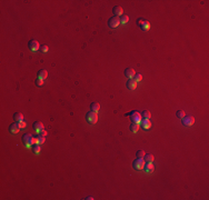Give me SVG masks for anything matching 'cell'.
<instances>
[{"label": "cell", "instance_id": "6da1fadb", "mask_svg": "<svg viewBox=\"0 0 209 200\" xmlns=\"http://www.w3.org/2000/svg\"><path fill=\"white\" fill-rule=\"evenodd\" d=\"M86 120L90 125H94L98 121V115H97V112H95V111L90 110L89 112H87V115H86Z\"/></svg>", "mask_w": 209, "mask_h": 200}, {"label": "cell", "instance_id": "7a4b0ae2", "mask_svg": "<svg viewBox=\"0 0 209 200\" xmlns=\"http://www.w3.org/2000/svg\"><path fill=\"white\" fill-rule=\"evenodd\" d=\"M126 116H130V117H131L130 118L131 122H136V123H139V125H140L141 120H142L141 115L136 110H133V111H131V112H129V113H126Z\"/></svg>", "mask_w": 209, "mask_h": 200}, {"label": "cell", "instance_id": "3957f363", "mask_svg": "<svg viewBox=\"0 0 209 200\" xmlns=\"http://www.w3.org/2000/svg\"><path fill=\"white\" fill-rule=\"evenodd\" d=\"M145 164L146 162L143 160V158H137V159L133 160V162H132V168L136 170H141V169H143Z\"/></svg>", "mask_w": 209, "mask_h": 200}, {"label": "cell", "instance_id": "277c9868", "mask_svg": "<svg viewBox=\"0 0 209 200\" xmlns=\"http://www.w3.org/2000/svg\"><path fill=\"white\" fill-rule=\"evenodd\" d=\"M137 25L139 27H141V29L143 31H147V30L150 29V24L146 19H143V18H139V19L137 20Z\"/></svg>", "mask_w": 209, "mask_h": 200}, {"label": "cell", "instance_id": "5b68a950", "mask_svg": "<svg viewBox=\"0 0 209 200\" xmlns=\"http://www.w3.org/2000/svg\"><path fill=\"white\" fill-rule=\"evenodd\" d=\"M119 25H120V18L117 17V16L111 17L110 19L108 20V26L111 28V29H115V28H117Z\"/></svg>", "mask_w": 209, "mask_h": 200}, {"label": "cell", "instance_id": "8992f818", "mask_svg": "<svg viewBox=\"0 0 209 200\" xmlns=\"http://www.w3.org/2000/svg\"><path fill=\"white\" fill-rule=\"evenodd\" d=\"M181 122L184 126L186 127H190V126H192L195 123V118L192 116H185V117L181 119Z\"/></svg>", "mask_w": 209, "mask_h": 200}, {"label": "cell", "instance_id": "52a82bcc", "mask_svg": "<svg viewBox=\"0 0 209 200\" xmlns=\"http://www.w3.org/2000/svg\"><path fill=\"white\" fill-rule=\"evenodd\" d=\"M28 47H29V50L30 51H37L40 49V45L37 40L35 39H31L29 42H28Z\"/></svg>", "mask_w": 209, "mask_h": 200}, {"label": "cell", "instance_id": "ba28073f", "mask_svg": "<svg viewBox=\"0 0 209 200\" xmlns=\"http://www.w3.org/2000/svg\"><path fill=\"white\" fill-rule=\"evenodd\" d=\"M31 138H32V134H31V133H25L24 136H22V142L25 143L27 148H30V147H32V146L30 145Z\"/></svg>", "mask_w": 209, "mask_h": 200}, {"label": "cell", "instance_id": "9c48e42d", "mask_svg": "<svg viewBox=\"0 0 209 200\" xmlns=\"http://www.w3.org/2000/svg\"><path fill=\"white\" fill-rule=\"evenodd\" d=\"M19 130H20V127H19V123L18 122H13V123H11L10 126H9V131H10L11 133H13V134H16V133H18L19 132Z\"/></svg>", "mask_w": 209, "mask_h": 200}, {"label": "cell", "instance_id": "30bf717a", "mask_svg": "<svg viewBox=\"0 0 209 200\" xmlns=\"http://www.w3.org/2000/svg\"><path fill=\"white\" fill-rule=\"evenodd\" d=\"M137 83L138 82L136 80H133V79H128L126 86H127V88H128L129 90H135L137 88Z\"/></svg>", "mask_w": 209, "mask_h": 200}, {"label": "cell", "instance_id": "8fae6325", "mask_svg": "<svg viewBox=\"0 0 209 200\" xmlns=\"http://www.w3.org/2000/svg\"><path fill=\"white\" fill-rule=\"evenodd\" d=\"M143 169H145V171L147 174H151V172H154L155 167H154V165H152V162H146L145 166H143Z\"/></svg>", "mask_w": 209, "mask_h": 200}, {"label": "cell", "instance_id": "7c38bea8", "mask_svg": "<svg viewBox=\"0 0 209 200\" xmlns=\"http://www.w3.org/2000/svg\"><path fill=\"white\" fill-rule=\"evenodd\" d=\"M135 75H136V71H135L131 67H129V68H127L126 70H125V76H126L128 79H132Z\"/></svg>", "mask_w": 209, "mask_h": 200}, {"label": "cell", "instance_id": "4fadbf2b", "mask_svg": "<svg viewBox=\"0 0 209 200\" xmlns=\"http://www.w3.org/2000/svg\"><path fill=\"white\" fill-rule=\"evenodd\" d=\"M112 12H114V16H117V17L122 16L124 9H122V7H120V6H115L112 8Z\"/></svg>", "mask_w": 209, "mask_h": 200}, {"label": "cell", "instance_id": "5bb4252c", "mask_svg": "<svg viewBox=\"0 0 209 200\" xmlns=\"http://www.w3.org/2000/svg\"><path fill=\"white\" fill-rule=\"evenodd\" d=\"M140 125H141V127L143 129H146V130L151 128V121H150V119H142Z\"/></svg>", "mask_w": 209, "mask_h": 200}, {"label": "cell", "instance_id": "9a60e30c", "mask_svg": "<svg viewBox=\"0 0 209 200\" xmlns=\"http://www.w3.org/2000/svg\"><path fill=\"white\" fill-rule=\"evenodd\" d=\"M90 109H91V111L98 112V111L100 110V105H99V102H96V101L91 102V105H90Z\"/></svg>", "mask_w": 209, "mask_h": 200}, {"label": "cell", "instance_id": "2e32d148", "mask_svg": "<svg viewBox=\"0 0 209 200\" xmlns=\"http://www.w3.org/2000/svg\"><path fill=\"white\" fill-rule=\"evenodd\" d=\"M48 77V71L46 70V69H40V70L38 71V78H40V79H45Z\"/></svg>", "mask_w": 209, "mask_h": 200}, {"label": "cell", "instance_id": "e0dca14e", "mask_svg": "<svg viewBox=\"0 0 209 200\" xmlns=\"http://www.w3.org/2000/svg\"><path fill=\"white\" fill-rule=\"evenodd\" d=\"M34 128L37 132H39L40 130L44 129V123L41 121H36V122H34Z\"/></svg>", "mask_w": 209, "mask_h": 200}, {"label": "cell", "instance_id": "ac0fdd59", "mask_svg": "<svg viewBox=\"0 0 209 200\" xmlns=\"http://www.w3.org/2000/svg\"><path fill=\"white\" fill-rule=\"evenodd\" d=\"M13 119H15L16 122L22 121V120H24V115H22L21 112H16L15 115H13Z\"/></svg>", "mask_w": 209, "mask_h": 200}, {"label": "cell", "instance_id": "d6986e66", "mask_svg": "<svg viewBox=\"0 0 209 200\" xmlns=\"http://www.w3.org/2000/svg\"><path fill=\"white\" fill-rule=\"evenodd\" d=\"M139 128H140V125L139 123H136V122H131L130 125V131L131 132H137Z\"/></svg>", "mask_w": 209, "mask_h": 200}, {"label": "cell", "instance_id": "ffe728a7", "mask_svg": "<svg viewBox=\"0 0 209 200\" xmlns=\"http://www.w3.org/2000/svg\"><path fill=\"white\" fill-rule=\"evenodd\" d=\"M154 156L151 155V153H146L145 157H143V160H145V162H152L154 161Z\"/></svg>", "mask_w": 209, "mask_h": 200}, {"label": "cell", "instance_id": "44dd1931", "mask_svg": "<svg viewBox=\"0 0 209 200\" xmlns=\"http://www.w3.org/2000/svg\"><path fill=\"white\" fill-rule=\"evenodd\" d=\"M141 118H142V119H150V118H151V113H150V111H148V110H143L142 112H141Z\"/></svg>", "mask_w": 209, "mask_h": 200}, {"label": "cell", "instance_id": "7402d4cb", "mask_svg": "<svg viewBox=\"0 0 209 200\" xmlns=\"http://www.w3.org/2000/svg\"><path fill=\"white\" fill-rule=\"evenodd\" d=\"M40 149H41V147H40V145H39V143H36V145H32V150H34V152L36 153V155H38V153L40 152Z\"/></svg>", "mask_w": 209, "mask_h": 200}, {"label": "cell", "instance_id": "603a6c76", "mask_svg": "<svg viewBox=\"0 0 209 200\" xmlns=\"http://www.w3.org/2000/svg\"><path fill=\"white\" fill-rule=\"evenodd\" d=\"M128 20H129V17L127 15H122L120 17V24H127Z\"/></svg>", "mask_w": 209, "mask_h": 200}, {"label": "cell", "instance_id": "cb8c5ba5", "mask_svg": "<svg viewBox=\"0 0 209 200\" xmlns=\"http://www.w3.org/2000/svg\"><path fill=\"white\" fill-rule=\"evenodd\" d=\"M176 116H177V118H179V119H183L185 116H186V113H185V111L184 110H178L177 112H176Z\"/></svg>", "mask_w": 209, "mask_h": 200}, {"label": "cell", "instance_id": "d4e9b609", "mask_svg": "<svg viewBox=\"0 0 209 200\" xmlns=\"http://www.w3.org/2000/svg\"><path fill=\"white\" fill-rule=\"evenodd\" d=\"M132 79H133V80H136L137 82H139V81L142 80V75H141V73H136V75L133 76Z\"/></svg>", "mask_w": 209, "mask_h": 200}, {"label": "cell", "instance_id": "484cf974", "mask_svg": "<svg viewBox=\"0 0 209 200\" xmlns=\"http://www.w3.org/2000/svg\"><path fill=\"white\" fill-rule=\"evenodd\" d=\"M136 155H137V158H143V157H145V155H146V152L143 151V150H138Z\"/></svg>", "mask_w": 209, "mask_h": 200}, {"label": "cell", "instance_id": "4316f807", "mask_svg": "<svg viewBox=\"0 0 209 200\" xmlns=\"http://www.w3.org/2000/svg\"><path fill=\"white\" fill-rule=\"evenodd\" d=\"M44 83H45L44 82V79H40V78H37L36 79V85L37 86H39V87L40 86H44Z\"/></svg>", "mask_w": 209, "mask_h": 200}, {"label": "cell", "instance_id": "83f0119b", "mask_svg": "<svg viewBox=\"0 0 209 200\" xmlns=\"http://www.w3.org/2000/svg\"><path fill=\"white\" fill-rule=\"evenodd\" d=\"M36 143H38V137H34V136H32L31 141H30V145L32 146V145H36Z\"/></svg>", "mask_w": 209, "mask_h": 200}, {"label": "cell", "instance_id": "f1b7e54d", "mask_svg": "<svg viewBox=\"0 0 209 200\" xmlns=\"http://www.w3.org/2000/svg\"><path fill=\"white\" fill-rule=\"evenodd\" d=\"M44 142H45V137L39 134V136H38V143H39V145H42Z\"/></svg>", "mask_w": 209, "mask_h": 200}, {"label": "cell", "instance_id": "f546056e", "mask_svg": "<svg viewBox=\"0 0 209 200\" xmlns=\"http://www.w3.org/2000/svg\"><path fill=\"white\" fill-rule=\"evenodd\" d=\"M18 123H19V127H20V129H22V128H26V127H27V123H26V121H25V120H22V121H19Z\"/></svg>", "mask_w": 209, "mask_h": 200}, {"label": "cell", "instance_id": "4dcf8cb0", "mask_svg": "<svg viewBox=\"0 0 209 200\" xmlns=\"http://www.w3.org/2000/svg\"><path fill=\"white\" fill-rule=\"evenodd\" d=\"M48 49H49V48H48V46H47V45H44V46H42V47H41V48H40V50H41V52H47V51H48Z\"/></svg>", "mask_w": 209, "mask_h": 200}, {"label": "cell", "instance_id": "1f68e13d", "mask_svg": "<svg viewBox=\"0 0 209 200\" xmlns=\"http://www.w3.org/2000/svg\"><path fill=\"white\" fill-rule=\"evenodd\" d=\"M38 133L40 134V136H44V137H46V136H47V131H46V130H45V129H42V130H40V131H39Z\"/></svg>", "mask_w": 209, "mask_h": 200}, {"label": "cell", "instance_id": "d6a6232c", "mask_svg": "<svg viewBox=\"0 0 209 200\" xmlns=\"http://www.w3.org/2000/svg\"><path fill=\"white\" fill-rule=\"evenodd\" d=\"M86 199H88V200H92V199H94V198H92V197H87Z\"/></svg>", "mask_w": 209, "mask_h": 200}]
</instances>
